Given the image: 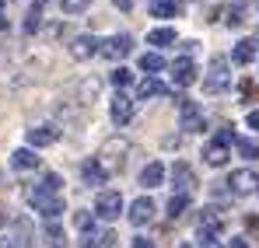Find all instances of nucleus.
Returning <instances> with one entry per match:
<instances>
[{
	"label": "nucleus",
	"mask_w": 259,
	"mask_h": 248,
	"mask_svg": "<svg viewBox=\"0 0 259 248\" xmlns=\"http://www.w3.org/2000/svg\"><path fill=\"white\" fill-rule=\"evenodd\" d=\"M95 213H98L102 220H116V217L123 213V196L112 192V189L98 192V200H95Z\"/></svg>",
	"instance_id": "obj_6"
},
{
	"label": "nucleus",
	"mask_w": 259,
	"mask_h": 248,
	"mask_svg": "<svg viewBox=\"0 0 259 248\" xmlns=\"http://www.w3.org/2000/svg\"><path fill=\"white\" fill-rule=\"evenodd\" d=\"M109 81L116 84V87H126V84L133 81V74H130L126 67H116V70H112V77H109Z\"/></svg>",
	"instance_id": "obj_28"
},
{
	"label": "nucleus",
	"mask_w": 259,
	"mask_h": 248,
	"mask_svg": "<svg viewBox=\"0 0 259 248\" xmlns=\"http://www.w3.org/2000/svg\"><path fill=\"white\" fill-rule=\"evenodd\" d=\"M245 227H249V231H259V217H256V213L245 217Z\"/></svg>",
	"instance_id": "obj_33"
},
{
	"label": "nucleus",
	"mask_w": 259,
	"mask_h": 248,
	"mask_svg": "<svg viewBox=\"0 0 259 248\" xmlns=\"http://www.w3.org/2000/svg\"><path fill=\"white\" fill-rule=\"evenodd\" d=\"M224 185H228L231 196H249V192H256V189H259V175H256V171H249V168H238V171L228 175Z\"/></svg>",
	"instance_id": "obj_4"
},
{
	"label": "nucleus",
	"mask_w": 259,
	"mask_h": 248,
	"mask_svg": "<svg viewBox=\"0 0 259 248\" xmlns=\"http://www.w3.org/2000/svg\"><path fill=\"white\" fill-rule=\"evenodd\" d=\"M74 224H77V231L88 238V245H91V238H95V217L88 213V210H81V213H74Z\"/></svg>",
	"instance_id": "obj_21"
},
{
	"label": "nucleus",
	"mask_w": 259,
	"mask_h": 248,
	"mask_svg": "<svg viewBox=\"0 0 259 248\" xmlns=\"http://www.w3.org/2000/svg\"><path fill=\"white\" fill-rule=\"evenodd\" d=\"M256 45H259L256 39H242L238 45H235L231 60H235V63H242V67H245V63H252V60H256Z\"/></svg>",
	"instance_id": "obj_18"
},
{
	"label": "nucleus",
	"mask_w": 259,
	"mask_h": 248,
	"mask_svg": "<svg viewBox=\"0 0 259 248\" xmlns=\"http://www.w3.org/2000/svg\"><path fill=\"white\" fill-rule=\"evenodd\" d=\"M161 178H165V168L158 165V161H151V165L140 171V185H147V189H154V185H161Z\"/></svg>",
	"instance_id": "obj_20"
},
{
	"label": "nucleus",
	"mask_w": 259,
	"mask_h": 248,
	"mask_svg": "<svg viewBox=\"0 0 259 248\" xmlns=\"http://www.w3.org/2000/svg\"><path fill=\"white\" fill-rule=\"evenodd\" d=\"M105 168H102V161L98 158H88L84 165H81V178H84L88 185H105Z\"/></svg>",
	"instance_id": "obj_15"
},
{
	"label": "nucleus",
	"mask_w": 259,
	"mask_h": 248,
	"mask_svg": "<svg viewBox=\"0 0 259 248\" xmlns=\"http://www.w3.org/2000/svg\"><path fill=\"white\" fill-rule=\"evenodd\" d=\"M151 220H154V203H151L147 196H140V200L130 203V224L144 227V224H151Z\"/></svg>",
	"instance_id": "obj_11"
},
{
	"label": "nucleus",
	"mask_w": 259,
	"mask_h": 248,
	"mask_svg": "<svg viewBox=\"0 0 259 248\" xmlns=\"http://www.w3.org/2000/svg\"><path fill=\"white\" fill-rule=\"evenodd\" d=\"M228 248H249V241H245V238H231V245Z\"/></svg>",
	"instance_id": "obj_37"
},
{
	"label": "nucleus",
	"mask_w": 259,
	"mask_h": 248,
	"mask_svg": "<svg viewBox=\"0 0 259 248\" xmlns=\"http://www.w3.org/2000/svg\"><path fill=\"white\" fill-rule=\"evenodd\" d=\"M175 102H179L182 129H186V133H200V129H203V109H200L193 98H175Z\"/></svg>",
	"instance_id": "obj_5"
},
{
	"label": "nucleus",
	"mask_w": 259,
	"mask_h": 248,
	"mask_svg": "<svg viewBox=\"0 0 259 248\" xmlns=\"http://www.w3.org/2000/svg\"><path fill=\"white\" fill-rule=\"evenodd\" d=\"M182 11H186L182 0H154V4H151V14H154V18H179Z\"/></svg>",
	"instance_id": "obj_16"
},
{
	"label": "nucleus",
	"mask_w": 259,
	"mask_h": 248,
	"mask_svg": "<svg viewBox=\"0 0 259 248\" xmlns=\"http://www.w3.org/2000/svg\"><path fill=\"white\" fill-rule=\"evenodd\" d=\"M60 189H63V178H60L56 171H46L42 182L28 189V203L39 210V213H46L49 220H56V217L63 213V196H60Z\"/></svg>",
	"instance_id": "obj_1"
},
{
	"label": "nucleus",
	"mask_w": 259,
	"mask_h": 248,
	"mask_svg": "<svg viewBox=\"0 0 259 248\" xmlns=\"http://www.w3.org/2000/svg\"><path fill=\"white\" fill-rule=\"evenodd\" d=\"M231 143H238L235 129H231V126L217 129V136L210 140V143H207V147H203V161H207L210 168H221L224 161H228V158H231V154H228V147H231Z\"/></svg>",
	"instance_id": "obj_2"
},
{
	"label": "nucleus",
	"mask_w": 259,
	"mask_h": 248,
	"mask_svg": "<svg viewBox=\"0 0 259 248\" xmlns=\"http://www.w3.org/2000/svg\"><path fill=\"white\" fill-rule=\"evenodd\" d=\"M147 42H151V45H172L175 32H172V28H154V32L147 35Z\"/></svg>",
	"instance_id": "obj_24"
},
{
	"label": "nucleus",
	"mask_w": 259,
	"mask_h": 248,
	"mask_svg": "<svg viewBox=\"0 0 259 248\" xmlns=\"http://www.w3.org/2000/svg\"><path fill=\"white\" fill-rule=\"evenodd\" d=\"M46 238H49V241H53V245H56V248H63V241H67L56 220H49V224H46Z\"/></svg>",
	"instance_id": "obj_26"
},
{
	"label": "nucleus",
	"mask_w": 259,
	"mask_h": 248,
	"mask_svg": "<svg viewBox=\"0 0 259 248\" xmlns=\"http://www.w3.org/2000/svg\"><path fill=\"white\" fill-rule=\"evenodd\" d=\"M98 245H102V248H112V245H116V234H102V241H98Z\"/></svg>",
	"instance_id": "obj_34"
},
{
	"label": "nucleus",
	"mask_w": 259,
	"mask_h": 248,
	"mask_svg": "<svg viewBox=\"0 0 259 248\" xmlns=\"http://www.w3.org/2000/svg\"><path fill=\"white\" fill-rule=\"evenodd\" d=\"M11 165L18 168V171H28V168H39V158H35L32 147H18V151L11 154Z\"/></svg>",
	"instance_id": "obj_17"
},
{
	"label": "nucleus",
	"mask_w": 259,
	"mask_h": 248,
	"mask_svg": "<svg viewBox=\"0 0 259 248\" xmlns=\"http://www.w3.org/2000/svg\"><path fill=\"white\" fill-rule=\"evenodd\" d=\"M172 81L179 84V87H189V84L196 81V63H193L189 56H182V60L172 63Z\"/></svg>",
	"instance_id": "obj_12"
},
{
	"label": "nucleus",
	"mask_w": 259,
	"mask_h": 248,
	"mask_svg": "<svg viewBox=\"0 0 259 248\" xmlns=\"http://www.w3.org/2000/svg\"><path fill=\"white\" fill-rule=\"evenodd\" d=\"M238 87H242V94H245V98H249V102H256V94H259L256 81H242V84H238Z\"/></svg>",
	"instance_id": "obj_31"
},
{
	"label": "nucleus",
	"mask_w": 259,
	"mask_h": 248,
	"mask_svg": "<svg viewBox=\"0 0 259 248\" xmlns=\"http://www.w3.org/2000/svg\"><path fill=\"white\" fill-rule=\"evenodd\" d=\"M4 28H7V18H4V14H0V32H4Z\"/></svg>",
	"instance_id": "obj_39"
},
{
	"label": "nucleus",
	"mask_w": 259,
	"mask_h": 248,
	"mask_svg": "<svg viewBox=\"0 0 259 248\" xmlns=\"http://www.w3.org/2000/svg\"><path fill=\"white\" fill-rule=\"evenodd\" d=\"M109 112H112V123L116 126H126L130 119H133V98L119 91V94L112 98V109H109Z\"/></svg>",
	"instance_id": "obj_13"
},
{
	"label": "nucleus",
	"mask_w": 259,
	"mask_h": 248,
	"mask_svg": "<svg viewBox=\"0 0 259 248\" xmlns=\"http://www.w3.org/2000/svg\"><path fill=\"white\" fill-rule=\"evenodd\" d=\"M39 4H42V0H39Z\"/></svg>",
	"instance_id": "obj_42"
},
{
	"label": "nucleus",
	"mask_w": 259,
	"mask_h": 248,
	"mask_svg": "<svg viewBox=\"0 0 259 248\" xmlns=\"http://www.w3.org/2000/svg\"><path fill=\"white\" fill-rule=\"evenodd\" d=\"M235 147H238L242 158H259V143H256V140H238Z\"/></svg>",
	"instance_id": "obj_27"
},
{
	"label": "nucleus",
	"mask_w": 259,
	"mask_h": 248,
	"mask_svg": "<svg viewBox=\"0 0 259 248\" xmlns=\"http://www.w3.org/2000/svg\"><path fill=\"white\" fill-rule=\"evenodd\" d=\"M203 248H221V238H203Z\"/></svg>",
	"instance_id": "obj_38"
},
{
	"label": "nucleus",
	"mask_w": 259,
	"mask_h": 248,
	"mask_svg": "<svg viewBox=\"0 0 259 248\" xmlns=\"http://www.w3.org/2000/svg\"><path fill=\"white\" fill-rule=\"evenodd\" d=\"M39 25H42V4H39V0H35V4H32V7H28V18H25V32H28V35H32V32H35V28H39Z\"/></svg>",
	"instance_id": "obj_23"
},
{
	"label": "nucleus",
	"mask_w": 259,
	"mask_h": 248,
	"mask_svg": "<svg viewBox=\"0 0 259 248\" xmlns=\"http://www.w3.org/2000/svg\"><path fill=\"white\" fill-rule=\"evenodd\" d=\"M130 53H133V35H126V32H123V35H112L109 42H102V56L112 60V63L123 60V56H130Z\"/></svg>",
	"instance_id": "obj_9"
},
{
	"label": "nucleus",
	"mask_w": 259,
	"mask_h": 248,
	"mask_svg": "<svg viewBox=\"0 0 259 248\" xmlns=\"http://www.w3.org/2000/svg\"><path fill=\"white\" fill-rule=\"evenodd\" d=\"M56 140H60V129L49 126V123L28 129V143H32V147H49V143H56Z\"/></svg>",
	"instance_id": "obj_14"
},
{
	"label": "nucleus",
	"mask_w": 259,
	"mask_h": 248,
	"mask_svg": "<svg viewBox=\"0 0 259 248\" xmlns=\"http://www.w3.org/2000/svg\"><path fill=\"white\" fill-rule=\"evenodd\" d=\"M172 182H175V189H179V196H189L200 182H196V171L186 165V161H175L172 165Z\"/></svg>",
	"instance_id": "obj_7"
},
{
	"label": "nucleus",
	"mask_w": 259,
	"mask_h": 248,
	"mask_svg": "<svg viewBox=\"0 0 259 248\" xmlns=\"http://www.w3.org/2000/svg\"><path fill=\"white\" fill-rule=\"evenodd\" d=\"M140 70H144V74H161V70H165V60H161L158 53H144V56H140Z\"/></svg>",
	"instance_id": "obj_22"
},
{
	"label": "nucleus",
	"mask_w": 259,
	"mask_h": 248,
	"mask_svg": "<svg viewBox=\"0 0 259 248\" xmlns=\"http://www.w3.org/2000/svg\"><path fill=\"white\" fill-rule=\"evenodd\" d=\"M88 4H91V0H63V11H67V14H81Z\"/></svg>",
	"instance_id": "obj_30"
},
{
	"label": "nucleus",
	"mask_w": 259,
	"mask_h": 248,
	"mask_svg": "<svg viewBox=\"0 0 259 248\" xmlns=\"http://www.w3.org/2000/svg\"><path fill=\"white\" fill-rule=\"evenodd\" d=\"M130 248H154V245H151L147 238H133V245H130Z\"/></svg>",
	"instance_id": "obj_35"
},
{
	"label": "nucleus",
	"mask_w": 259,
	"mask_h": 248,
	"mask_svg": "<svg viewBox=\"0 0 259 248\" xmlns=\"http://www.w3.org/2000/svg\"><path fill=\"white\" fill-rule=\"evenodd\" d=\"M95 53H102V42L95 39V35H77V39L70 42V56L74 60H91Z\"/></svg>",
	"instance_id": "obj_10"
},
{
	"label": "nucleus",
	"mask_w": 259,
	"mask_h": 248,
	"mask_svg": "<svg viewBox=\"0 0 259 248\" xmlns=\"http://www.w3.org/2000/svg\"><path fill=\"white\" fill-rule=\"evenodd\" d=\"M224 14H228V18H224V25H228V28H238V25L245 21V18H242V7H228Z\"/></svg>",
	"instance_id": "obj_29"
},
{
	"label": "nucleus",
	"mask_w": 259,
	"mask_h": 248,
	"mask_svg": "<svg viewBox=\"0 0 259 248\" xmlns=\"http://www.w3.org/2000/svg\"><path fill=\"white\" fill-rule=\"evenodd\" d=\"M112 4H116L119 11H133V0H112Z\"/></svg>",
	"instance_id": "obj_36"
},
{
	"label": "nucleus",
	"mask_w": 259,
	"mask_h": 248,
	"mask_svg": "<svg viewBox=\"0 0 259 248\" xmlns=\"http://www.w3.org/2000/svg\"><path fill=\"white\" fill-rule=\"evenodd\" d=\"M179 248H196V245H189V241H186V245H179Z\"/></svg>",
	"instance_id": "obj_40"
},
{
	"label": "nucleus",
	"mask_w": 259,
	"mask_h": 248,
	"mask_svg": "<svg viewBox=\"0 0 259 248\" xmlns=\"http://www.w3.org/2000/svg\"><path fill=\"white\" fill-rule=\"evenodd\" d=\"M228 84H231L228 60H224V56H214V60H210V70H207V81H203V91H207V94H221Z\"/></svg>",
	"instance_id": "obj_3"
},
{
	"label": "nucleus",
	"mask_w": 259,
	"mask_h": 248,
	"mask_svg": "<svg viewBox=\"0 0 259 248\" xmlns=\"http://www.w3.org/2000/svg\"><path fill=\"white\" fill-rule=\"evenodd\" d=\"M245 123H249V129H256V133H259V109L249 112V119H245Z\"/></svg>",
	"instance_id": "obj_32"
},
{
	"label": "nucleus",
	"mask_w": 259,
	"mask_h": 248,
	"mask_svg": "<svg viewBox=\"0 0 259 248\" xmlns=\"http://www.w3.org/2000/svg\"><path fill=\"white\" fill-rule=\"evenodd\" d=\"M137 94H140V102H147V98H165V94H168V87L158 81V77H147V81L140 84V91H137Z\"/></svg>",
	"instance_id": "obj_19"
},
{
	"label": "nucleus",
	"mask_w": 259,
	"mask_h": 248,
	"mask_svg": "<svg viewBox=\"0 0 259 248\" xmlns=\"http://www.w3.org/2000/svg\"><path fill=\"white\" fill-rule=\"evenodd\" d=\"M196 231H200V238H221V231H224V217H221V210H217V207L203 210Z\"/></svg>",
	"instance_id": "obj_8"
},
{
	"label": "nucleus",
	"mask_w": 259,
	"mask_h": 248,
	"mask_svg": "<svg viewBox=\"0 0 259 248\" xmlns=\"http://www.w3.org/2000/svg\"><path fill=\"white\" fill-rule=\"evenodd\" d=\"M186 207H189V196H179V192H175L172 200H168V217H172V220H179V217L186 213Z\"/></svg>",
	"instance_id": "obj_25"
},
{
	"label": "nucleus",
	"mask_w": 259,
	"mask_h": 248,
	"mask_svg": "<svg viewBox=\"0 0 259 248\" xmlns=\"http://www.w3.org/2000/svg\"><path fill=\"white\" fill-rule=\"evenodd\" d=\"M0 248H11V245H0Z\"/></svg>",
	"instance_id": "obj_41"
}]
</instances>
